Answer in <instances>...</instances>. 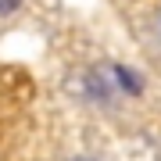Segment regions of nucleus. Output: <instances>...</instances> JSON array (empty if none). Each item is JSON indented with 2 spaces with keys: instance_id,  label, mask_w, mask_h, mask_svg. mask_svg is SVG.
Masks as SVG:
<instances>
[{
  "instance_id": "obj_1",
  "label": "nucleus",
  "mask_w": 161,
  "mask_h": 161,
  "mask_svg": "<svg viewBox=\"0 0 161 161\" xmlns=\"http://www.w3.org/2000/svg\"><path fill=\"white\" fill-rule=\"evenodd\" d=\"M82 93H86L93 104H108L111 97H115L108 72H86V79H82Z\"/></svg>"
},
{
  "instance_id": "obj_2",
  "label": "nucleus",
  "mask_w": 161,
  "mask_h": 161,
  "mask_svg": "<svg viewBox=\"0 0 161 161\" xmlns=\"http://www.w3.org/2000/svg\"><path fill=\"white\" fill-rule=\"evenodd\" d=\"M111 79H115V86L125 93V97H140V93H143V79L136 75V68L115 64V68H111Z\"/></svg>"
},
{
  "instance_id": "obj_3",
  "label": "nucleus",
  "mask_w": 161,
  "mask_h": 161,
  "mask_svg": "<svg viewBox=\"0 0 161 161\" xmlns=\"http://www.w3.org/2000/svg\"><path fill=\"white\" fill-rule=\"evenodd\" d=\"M18 4H22V0H0V14H11Z\"/></svg>"
},
{
  "instance_id": "obj_4",
  "label": "nucleus",
  "mask_w": 161,
  "mask_h": 161,
  "mask_svg": "<svg viewBox=\"0 0 161 161\" xmlns=\"http://www.w3.org/2000/svg\"><path fill=\"white\" fill-rule=\"evenodd\" d=\"M72 161H93V158H86V154H79V158H72Z\"/></svg>"
}]
</instances>
